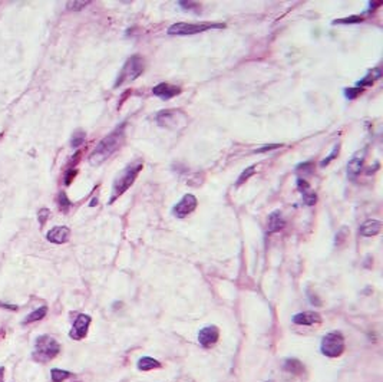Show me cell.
<instances>
[{
  "label": "cell",
  "instance_id": "1",
  "mask_svg": "<svg viewBox=\"0 0 383 382\" xmlns=\"http://www.w3.org/2000/svg\"><path fill=\"white\" fill-rule=\"evenodd\" d=\"M124 138H125V131H124V125H121L115 131H112L109 135H107L104 140H101V143L92 151V154L89 157V163L92 166L102 164L121 147V144L124 143Z\"/></svg>",
  "mask_w": 383,
  "mask_h": 382
},
{
  "label": "cell",
  "instance_id": "2",
  "mask_svg": "<svg viewBox=\"0 0 383 382\" xmlns=\"http://www.w3.org/2000/svg\"><path fill=\"white\" fill-rule=\"evenodd\" d=\"M142 167H144L142 161H135V163L127 166L118 174V177L115 178V181L112 184V194H111V198H109V204H112L118 197H121L135 183V180L142 170Z\"/></svg>",
  "mask_w": 383,
  "mask_h": 382
},
{
  "label": "cell",
  "instance_id": "3",
  "mask_svg": "<svg viewBox=\"0 0 383 382\" xmlns=\"http://www.w3.org/2000/svg\"><path fill=\"white\" fill-rule=\"evenodd\" d=\"M61 351V345L49 335H42L35 342V351L32 358L36 362H49L55 357H58Z\"/></svg>",
  "mask_w": 383,
  "mask_h": 382
},
{
  "label": "cell",
  "instance_id": "4",
  "mask_svg": "<svg viewBox=\"0 0 383 382\" xmlns=\"http://www.w3.org/2000/svg\"><path fill=\"white\" fill-rule=\"evenodd\" d=\"M145 71V61L142 56L139 55H132L128 59L122 71L119 72L116 81H115V88L124 85V84H129L132 81H135L136 78H139Z\"/></svg>",
  "mask_w": 383,
  "mask_h": 382
},
{
  "label": "cell",
  "instance_id": "5",
  "mask_svg": "<svg viewBox=\"0 0 383 382\" xmlns=\"http://www.w3.org/2000/svg\"><path fill=\"white\" fill-rule=\"evenodd\" d=\"M224 23H211V22H203V23H185L180 22L168 27V35L171 36H190L197 35L210 29H221L224 27Z\"/></svg>",
  "mask_w": 383,
  "mask_h": 382
},
{
  "label": "cell",
  "instance_id": "6",
  "mask_svg": "<svg viewBox=\"0 0 383 382\" xmlns=\"http://www.w3.org/2000/svg\"><path fill=\"white\" fill-rule=\"evenodd\" d=\"M155 121H157V124L161 128L175 131V129L185 127L188 118H187V115H185L182 111H180V109H164V111H159V112L157 114Z\"/></svg>",
  "mask_w": 383,
  "mask_h": 382
},
{
  "label": "cell",
  "instance_id": "7",
  "mask_svg": "<svg viewBox=\"0 0 383 382\" xmlns=\"http://www.w3.org/2000/svg\"><path fill=\"white\" fill-rule=\"evenodd\" d=\"M321 354L329 358H338L344 352V338L343 334L333 331L323 336L321 345H320Z\"/></svg>",
  "mask_w": 383,
  "mask_h": 382
},
{
  "label": "cell",
  "instance_id": "8",
  "mask_svg": "<svg viewBox=\"0 0 383 382\" xmlns=\"http://www.w3.org/2000/svg\"><path fill=\"white\" fill-rule=\"evenodd\" d=\"M198 206V200L194 194H185L174 207H172V214L178 218H184L188 214H191Z\"/></svg>",
  "mask_w": 383,
  "mask_h": 382
},
{
  "label": "cell",
  "instance_id": "9",
  "mask_svg": "<svg viewBox=\"0 0 383 382\" xmlns=\"http://www.w3.org/2000/svg\"><path fill=\"white\" fill-rule=\"evenodd\" d=\"M90 322H92L90 316L84 315V313L79 315L78 318L75 319V322H73V326H72V329H70V332H69V336L75 340L84 339L86 335H88V329H89Z\"/></svg>",
  "mask_w": 383,
  "mask_h": 382
},
{
  "label": "cell",
  "instance_id": "10",
  "mask_svg": "<svg viewBox=\"0 0 383 382\" xmlns=\"http://www.w3.org/2000/svg\"><path fill=\"white\" fill-rule=\"evenodd\" d=\"M218 338H220V331H218V328L214 326V325L203 328V329L200 331V334H198V342H200L204 348L213 346L214 343L218 340Z\"/></svg>",
  "mask_w": 383,
  "mask_h": 382
},
{
  "label": "cell",
  "instance_id": "11",
  "mask_svg": "<svg viewBox=\"0 0 383 382\" xmlns=\"http://www.w3.org/2000/svg\"><path fill=\"white\" fill-rule=\"evenodd\" d=\"M152 94H154L155 96L164 99V101H168L171 98H174V96H177V95L181 94V88H180V86L165 84V82H161V84H158L157 86H154Z\"/></svg>",
  "mask_w": 383,
  "mask_h": 382
},
{
  "label": "cell",
  "instance_id": "12",
  "mask_svg": "<svg viewBox=\"0 0 383 382\" xmlns=\"http://www.w3.org/2000/svg\"><path fill=\"white\" fill-rule=\"evenodd\" d=\"M69 237H70V230L65 226L53 227L46 234V239L53 244H64L69 240Z\"/></svg>",
  "mask_w": 383,
  "mask_h": 382
},
{
  "label": "cell",
  "instance_id": "13",
  "mask_svg": "<svg viewBox=\"0 0 383 382\" xmlns=\"http://www.w3.org/2000/svg\"><path fill=\"white\" fill-rule=\"evenodd\" d=\"M363 163H364V155L363 152H358L355 154L349 163H347V177L350 180H356V177L360 174V171L363 168Z\"/></svg>",
  "mask_w": 383,
  "mask_h": 382
},
{
  "label": "cell",
  "instance_id": "14",
  "mask_svg": "<svg viewBox=\"0 0 383 382\" xmlns=\"http://www.w3.org/2000/svg\"><path fill=\"white\" fill-rule=\"evenodd\" d=\"M293 322L296 325H303V326H312V325H317L321 322V318H320L319 313L316 312H300L297 315L293 316Z\"/></svg>",
  "mask_w": 383,
  "mask_h": 382
},
{
  "label": "cell",
  "instance_id": "15",
  "mask_svg": "<svg viewBox=\"0 0 383 382\" xmlns=\"http://www.w3.org/2000/svg\"><path fill=\"white\" fill-rule=\"evenodd\" d=\"M382 230V223L379 220H366L359 227V233L363 237H372L381 233Z\"/></svg>",
  "mask_w": 383,
  "mask_h": 382
},
{
  "label": "cell",
  "instance_id": "16",
  "mask_svg": "<svg viewBox=\"0 0 383 382\" xmlns=\"http://www.w3.org/2000/svg\"><path fill=\"white\" fill-rule=\"evenodd\" d=\"M286 226V221L283 218V214L276 210L269 215V224H267V232L269 233H277L280 230H283Z\"/></svg>",
  "mask_w": 383,
  "mask_h": 382
},
{
  "label": "cell",
  "instance_id": "17",
  "mask_svg": "<svg viewBox=\"0 0 383 382\" xmlns=\"http://www.w3.org/2000/svg\"><path fill=\"white\" fill-rule=\"evenodd\" d=\"M382 76V73H381V69L379 68H376V69H373V71H370L363 79H360V81H358L356 82V86L358 88H362V86H370V85H373L375 84V81L376 79H379Z\"/></svg>",
  "mask_w": 383,
  "mask_h": 382
},
{
  "label": "cell",
  "instance_id": "18",
  "mask_svg": "<svg viewBox=\"0 0 383 382\" xmlns=\"http://www.w3.org/2000/svg\"><path fill=\"white\" fill-rule=\"evenodd\" d=\"M136 366H138V369L139 371H151V369H155V368H161V363L157 361V359H154V358H151V357H142L138 363H136Z\"/></svg>",
  "mask_w": 383,
  "mask_h": 382
},
{
  "label": "cell",
  "instance_id": "19",
  "mask_svg": "<svg viewBox=\"0 0 383 382\" xmlns=\"http://www.w3.org/2000/svg\"><path fill=\"white\" fill-rule=\"evenodd\" d=\"M283 368H284V371H286V372L296 374V375L303 374V371H304V366H303V363L298 361V359H287Z\"/></svg>",
  "mask_w": 383,
  "mask_h": 382
},
{
  "label": "cell",
  "instance_id": "20",
  "mask_svg": "<svg viewBox=\"0 0 383 382\" xmlns=\"http://www.w3.org/2000/svg\"><path fill=\"white\" fill-rule=\"evenodd\" d=\"M46 313H47V308H46V306H41L39 309H36L35 312H32V313H29V315L26 316V319L23 320V325L38 322V320H41V319L45 318Z\"/></svg>",
  "mask_w": 383,
  "mask_h": 382
},
{
  "label": "cell",
  "instance_id": "21",
  "mask_svg": "<svg viewBox=\"0 0 383 382\" xmlns=\"http://www.w3.org/2000/svg\"><path fill=\"white\" fill-rule=\"evenodd\" d=\"M50 375H52V381L53 382H64L65 380H68L69 377H72L70 372L64 371V369H58V368L52 369V371H50Z\"/></svg>",
  "mask_w": 383,
  "mask_h": 382
},
{
  "label": "cell",
  "instance_id": "22",
  "mask_svg": "<svg viewBox=\"0 0 383 382\" xmlns=\"http://www.w3.org/2000/svg\"><path fill=\"white\" fill-rule=\"evenodd\" d=\"M85 132L84 131H75L73 135H72V140H70V145L72 148H78L81 147L84 143H85Z\"/></svg>",
  "mask_w": 383,
  "mask_h": 382
},
{
  "label": "cell",
  "instance_id": "23",
  "mask_svg": "<svg viewBox=\"0 0 383 382\" xmlns=\"http://www.w3.org/2000/svg\"><path fill=\"white\" fill-rule=\"evenodd\" d=\"M255 172V166H250L248 168H246V170L241 172V175H240V178L237 180V183H235V187H238V186H241L244 181H247L253 174Z\"/></svg>",
  "mask_w": 383,
  "mask_h": 382
},
{
  "label": "cell",
  "instance_id": "24",
  "mask_svg": "<svg viewBox=\"0 0 383 382\" xmlns=\"http://www.w3.org/2000/svg\"><path fill=\"white\" fill-rule=\"evenodd\" d=\"M362 21H363L362 16L353 15V16H349V18H344V19H336V21H333L332 23H333V24H338V23H339V24H341V23H343V24H347V23L352 24V23H359V22Z\"/></svg>",
  "mask_w": 383,
  "mask_h": 382
},
{
  "label": "cell",
  "instance_id": "25",
  "mask_svg": "<svg viewBox=\"0 0 383 382\" xmlns=\"http://www.w3.org/2000/svg\"><path fill=\"white\" fill-rule=\"evenodd\" d=\"M362 92V88H358V86H355V88H346V89H344V95H346L347 99H355V98L359 96Z\"/></svg>",
  "mask_w": 383,
  "mask_h": 382
},
{
  "label": "cell",
  "instance_id": "26",
  "mask_svg": "<svg viewBox=\"0 0 383 382\" xmlns=\"http://www.w3.org/2000/svg\"><path fill=\"white\" fill-rule=\"evenodd\" d=\"M303 201H304V204H307V206H313V204H316V201H317V195L312 190L307 191V192L303 194Z\"/></svg>",
  "mask_w": 383,
  "mask_h": 382
},
{
  "label": "cell",
  "instance_id": "27",
  "mask_svg": "<svg viewBox=\"0 0 383 382\" xmlns=\"http://www.w3.org/2000/svg\"><path fill=\"white\" fill-rule=\"evenodd\" d=\"M58 203H59V207H61L62 212H68L69 207H70V201L68 200V197H66V194H65L64 191L59 194V197H58Z\"/></svg>",
  "mask_w": 383,
  "mask_h": 382
},
{
  "label": "cell",
  "instance_id": "28",
  "mask_svg": "<svg viewBox=\"0 0 383 382\" xmlns=\"http://www.w3.org/2000/svg\"><path fill=\"white\" fill-rule=\"evenodd\" d=\"M339 149H340V144H336V145H335V148H333V151L330 152V155H329L327 158H324V160L320 163V167H326V166H327V164H329V163H330L333 158H336V157L339 155Z\"/></svg>",
  "mask_w": 383,
  "mask_h": 382
},
{
  "label": "cell",
  "instance_id": "29",
  "mask_svg": "<svg viewBox=\"0 0 383 382\" xmlns=\"http://www.w3.org/2000/svg\"><path fill=\"white\" fill-rule=\"evenodd\" d=\"M313 168H315V164L309 161V163L298 164V167L296 168V171H297V172H300V171H301V172H303V177H304L306 174H310V172L313 171ZM303 177H301V178H303Z\"/></svg>",
  "mask_w": 383,
  "mask_h": 382
},
{
  "label": "cell",
  "instance_id": "30",
  "mask_svg": "<svg viewBox=\"0 0 383 382\" xmlns=\"http://www.w3.org/2000/svg\"><path fill=\"white\" fill-rule=\"evenodd\" d=\"M90 1H68L66 3V7L68 10H81L84 9L86 4H89Z\"/></svg>",
  "mask_w": 383,
  "mask_h": 382
},
{
  "label": "cell",
  "instance_id": "31",
  "mask_svg": "<svg viewBox=\"0 0 383 382\" xmlns=\"http://www.w3.org/2000/svg\"><path fill=\"white\" fill-rule=\"evenodd\" d=\"M297 189H298V191L301 192V194H304V192L310 191V184H309V183H307L304 178L298 177L297 178Z\"/></svg>",
  "mask_w": 383,
  "mask_h": 382
},
{
  "label": "cell",
  "instance_id": "32",
  "mask_svg": "<svg viewBox=\"0 0 383 382\" xmlns=\"http://www.w3.org/2000/svg\"><path fill=\"white\" fill-rule=\"evenodd\" d=\"M178 4H180L182 9H188V10L197 9V7L200 6V3H197V1H178Z\"/></svg>",
  "mask_w": 383,
  "mask_h": 382
},
{
  "label": "cell",
  "instance_id": "33",
  "mask_svg": "<svg viewBox=\"0 0 383 382\" xmlns=\"http://www.w3.org/2000/svg\"><path fill=\"white\" fill-rule=\"evenodd\" d=\"M47 217H49V210H47V209H42L41 212L38 213V218H39V223H41L42 226L46 223Z\"/></svg>",
  "mask_w": 383,
  "mask_h": 382
},
{
  "label": "cell",
  "instance_id": "34",
  "mask_svg": "<svg viewBox=\"0 0 383 382\" xmlns=\"http://www.w3.org/2000/svg\"><path fill=\"white\" fill-rule=\"evenodd\" d=\"M278 147H281V144H267V145H263L260 149H255V154L257 152H266V151H270V149H276Z\"/></svg>",
  "mask_w": 383,
  "mask_h": 382
},
{
  "label": "cell",
  "instance_id": "35",
  "mask_svg": "<svg viewBox=\"0 0 383 382\" xmlns=\"http://www.w3.org/2000/svg\"><path fill=\"white\" fill-rule=\"evenodd\" d=\"M344 233H347V229H344V227H343L340 232H339V234L336 236V244H338V246H340L341 243H343V240L346 239V236H347V234H344Z\"/></svg>",
  "mask_w": 383,
  "mask_h": 382
},
{
  "label": "cell",
  "instance_id": "36",
  "mask_svg": "<svg viewBox=\"0 0 383 382\" xmlns=\"http://www.w3.org/2000/svg\"><path fill=\"white\" fill-rule=\"evenodd\" d=\"M73 175H76V170H69V172L66 174V178H65V184L69 186L73 180Z\"/></svg>",
  "mask_w": 383,
  "mask_h": 382
},
{
  "label": "cell",
  "instance_id": "37",
  "mask_svg": "<svg viewBox=\"0 0 383 382\" xmlns=\"http://www.w3.org/2000/svg\"><path fill=\"white\" fill-rule=\"evenodd\" d=\"M3 377H4V368H0V382H3Z\"/></svg>",
  "mask_w": 383,
  "mask_h": 382
},
{
  "label": "cell",
  "instance_id": "38",
  "mask_svg": "<svg viewBox=\"0 0 383 382\" xmlns=\"http://www.w3.org/2000/svg\"><path fill=\"white\" fill-rule=\"evenodd\" d=\"M267 382H273V381H267Z\"/></svg>",
  "mask_w": 383,
  "mask_h": 382
}]
</instances>
